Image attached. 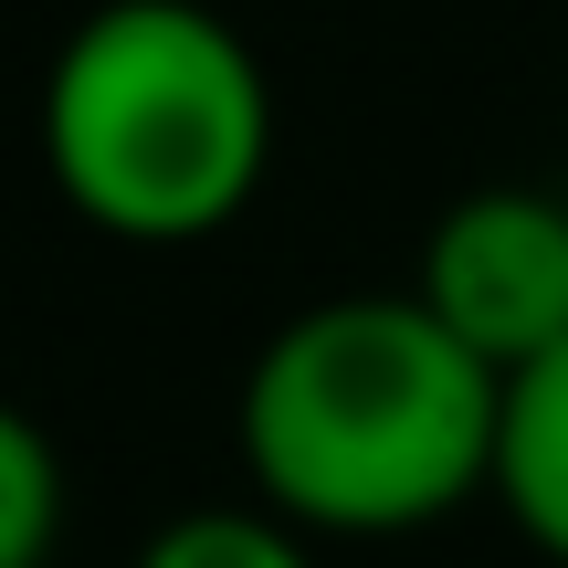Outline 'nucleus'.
<instances>
[{"instance_id":"nucleus-1","label":"nucleus","mask_w":568,"mask_h":568,"mask_svg":"<svg viewBox=\"0 0 568 568\" xmlns=\"http://www.w3.org/2000/svg\"><path fill=\"white\" fill-rule=\"evenodd\" d=\"M243 474L305 537H410L495 495L506 379L422 295H326L243 368Z\"/></svg>"},{"instance_id":"nucleus-2","label":"nucleus","mask_w":568,"mask_h":568,"mask_svg":"<svg viewBox=\"0 0 568 568\" xmlns=\"http://www.w3.org/2000/svg\"><path fill=\"white\" fill-rule=\"evenodd\" d=\"M32 138L95 232L201 243L274 169V84L211 0H105L63 32Z\"/></svg>"},{"instance_id":"nucleus-3","label":"nucleus","mask_w":568,"mask_h":568,"mask_svg":"<svg viewBox=\"0 0 568 568\" xmlns=\"http://www.w3.org/2000/svg\"><path fill=\"white\" fill-rule=\"evenodd\" d=\"M410 295L495 368L527 379L548 347H568V201L548 190H474L432 222Z\"/></svg>"},{"instance_id":"nucleus-4","label":"nucleus","mask_w":568,"mask_h":568,"mask_svg":"<svg viewBox=\"0 0 568 568\" xmlns=\"http://www.w3.org/2000/svg\"><path fill=\"white\" fill-rule=\"evenodd\" d=\"M495 506L568 568V347L506 379V432H495Z\"/></svg>"},{"instance_id":"nucleus-5","label":"nucleus","mask_w":568,"mask_h":568,"mask_svg":"<svg viewBox=\"0 0 568 568\" xmlns=\"http://www.w3.org/2000/svg\"><path fill=\"white\" fill-rule=\"evenodd\" d=\"M63 537V453L21 400H0V568H42Z\"/></svg>"},{"instance_id":"nucleus-6","label":"nucleus","mask_w":568,"mask_h":568,"mask_svg":"<svg viewBox=\"0 0 568 568\" xmlns=\"http://www.w3.org/2000/svg\"><path fill=\"white\" fill-rule=\"evenodd\" d=\"M138 568H316L305 527H284L274 506H190L138 548Z\"/></svg>"}]
</instances>
